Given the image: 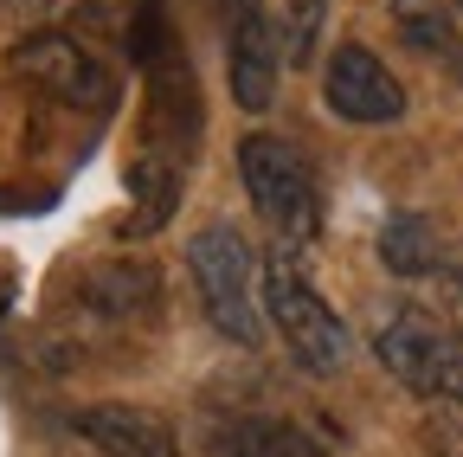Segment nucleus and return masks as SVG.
I'll list each match as a JSON object with an SVG mask.
<instances>
[{
	"instance_id": "obj_1",
	"label": "nucleus",
	"mask_w": 463,
	"mask_h": 457,
	"mask_svg": "<svg viewBox=\"0 0 463 457\" xmlns=\"http://www.w3.org/2000/svg\"><path fill=\"white\" fill-rule=\"evenodd\" d=\"M187 277H194V297H200L206 322L225 341H239V348H258L264 309H258V258H251L245 233H232V225L194 233L187 239Z\"/></svg>"
},
{
	"instance_id": "obj_2",
	"label": "nucleus",
	"mask_w": 463,
	"mask_h": 457,
	"mask_svg": "<svg viewBox=\"0 0 463 457\" xmlns=\"http://www.w3.org/2000/svg\"><path fill=\"white\" fill-rule=\"evenodd\" d=\"M264 316L277 328V341L289 348L303 374H341L347 361V328L328 309V297L297 271V258H264Z\"/></svg>"
},
{
	"instance_id": "obj_3",
	"label": "nucleus",
	"mask_w": 463,
	"mask_h": 457,
	"mask_svg": "<svg viewBox=\"0 0 463 457\" xmlns=\"http://www.w3.org/2000/svg\"><path fill=\"white\" fill-rule=\"evenodd\" d=\"M380 367L419 399H463V322L438 309H399L373 335Z\"/></svg>"
},
{
	"instance_id": "obj_4",
	"label": "nucleus",
	"mask_w": 463,
	"mask_h": 457,
	"mask_svg": "<svg viewBox=\"0 0 463 457\" xmlns=\"http://www.w3.org/2000/svg\"><path fill=\"white\" fill-rule=\"evenodd\" d=\"M239 175H245V194L258 206V219L270 225V233L283 245H303L316 239V225H322V200H316V175H309V161L289 148L283 136H264L251 129L239 142Z\"/></svg>"
},
{
	"instance_id": "obj_5",
	"label": "nucleus",
	"mask_w": 463,
	"mask_h": 457,
	"mask_svg": "<svg viewBox=\"0 0 463 457\" xmlns=\"http://www.w3.org/2000/svg\"><path fill=\"white\" fill-rule=\"evenodd\" d=\"M7 65H14L26 84H39L45 97L71 103V109H103V103L116 97L109 65H97L90 52H84L78 39H65V33H33V39H20V45L7 52Z\"/></svg>"
},
{
	"instance_id": "obj_6",
	"label": "nucleus",
	"mask_w": 463,
	"mask_h": 457,
	"mask_svg": "<svg viewBox=\"0 0 463 457\" xmlns=\"http://www.w3.org/2000/svg\"><path fill=\"white\" fill-rule=\"evenodd\" d=\"M322 103L341 123H399L405 117V84L373 59L361 39H347L322 65Z\"/></svg>"
},
{
	"instance_id": "obj_7",
	"label": "nucleus",
	"mask_w": 463,
	"mask_h": 457,
	"mask_svg": "<svg viewBox=\"0 0 463 457\" xmlns=\"http://www.w3.org/2000/svg\"><path fill=\"white\" fill-rule=\"evenodd\" d=\"M225 78H232L239 109H251V117H264L277 103L283 59H277V39L264 20V0H225Z\"/></svg>"
},
{
	"instance_id": "obj_8",
	"label": "nucleus",
	"mask_w": 463,
	"mask_h": 457,
	"mask_svg": "<svg viewBox=\"0 0 463 457\" xmlns=\"http://www.w3.org/2000/svg\"><path fill=\"white\" fill-rule=\"evenodd\" d=\"M71 432L84 444H97L103 457H187L181 438H174L155 413H142V406H84L71 419Z\"/></svg>"
},
{
	"instance_id": "obj_9",
	"label": "nucleus",
	"mask_w": 463,
	"mask_h": 457,
	"mask_svg": "<svg viewBox=\"0 0 463 457\" xmlns=\"http://www.w3.org/2000/svg\"><path fill=\"white\" fill-rule=\"evenodd\" d=\"M380 264L392 277H405V283H431V277H444L457 264V245L438 233L425 213H392L380 225Z\"/></svg>"
},
{
	"instance_id": "obj_10",
	"label": "nucleus",
	"mask_w": 463,
	"mask_h": 457,
	"mask_svg": "<svg viewBox=\"0 0 463 457\" xmlns=\"http://www.w3.org/2000/svg\"><path fill=\"white\" fill-rule=\"evenodd\" d=\"M78 303L90 309V322H148L161 309V277L148 264H109L78 283Z\"/></svg>"
},
{
	"instance_id": "obj_11",
	"label": "nucleus",
	"mask_w": 463,
	"mask_h": 457,
	"mask_svg": "<svg viewBox=\"0 0 463 457\" xmlns=\"http://www.w3.org/2000/svg\"><path fill=\"white\" fill-rule=\"evenodd\" d=\"M200 457H328L289 419H219L200 438Z\"/></svg>"
},
{
	"instance_id": "obj_12",
	"label": "nucleus",
	"mask_w": 463,
	"mask_h": 457,
	"mask_svg": "<svg viewBox=\"0 0 463 457\" xmlns=\"http://www.w3.org/2000/svg\"><path fill=\"white\" fill-rule=\"evenodd\" d=\"M392 33L463 84V20L450 0H392Z\"/></svg>"
},
{
	"instance_id": "obj_13",
	"label": "nucleus",
	"mask_w": 463,
	"mask_h": 457,
	"mask_svg": "<svg viewBox=\"0 0 463 457\" xmlns=\"http://www.w3.org/2000/svg\"><path fill=\"white\" fill-rule=\"evenodd\" d=\"M264 20H270V39H277L283 65H316V45H322V26H328V0H270Z\"/></svg>"
},
{
	"instance_id": "obj_14",
	"label": "nucleus",
	"mask_w": 463,
	"mask_h": 457,
	"mask_svg": "<svg viewBox=\"0 0 463 457\" xmlns=\"http://www.w3.org/2000/svg\"><path fill=\"white\" fill-rule=\"evenodd\" d=\"M20 7H33V14H65L71 0H20Z\"/></svg>"
},
{
	"instance_id": "obj_15",
	"label": "nucleus",
	"mask_w": 463,
	"mask_h": 457,
	"mask_svg": "<svg viewBox=\"0 0 463 457\" xmlns=\"http://www.w3.org/2000/svg\"><path fill=\"white\" fill-rule=\"evenodd\" d=\"M450 7H457V20H463V0H450Z\"/></svg>"
}]
</instances>
